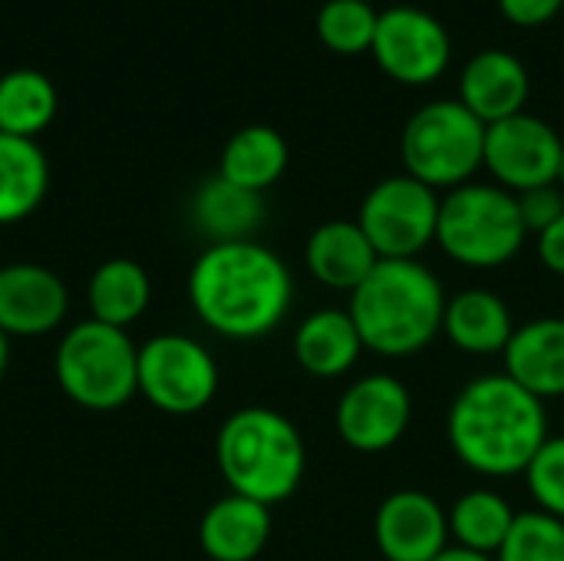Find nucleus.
<instances>
[{
  "label": "nucleus",
  "instance_id": "obj_1",
  "mask_svg": "<svg viewBox=\"0 0 564 561\" xmlns=\"http://www.w3.org/2000/svg\"><path fill=\"white\" fill-rule=\"evenodd\" d=\"M188 301L208 331L228 341H258L288 317L294 281L261 241H221L195 258Z\"/></svg>",
  "mask_w": 564,
  "mask_h": 561
},
{
  "label": "nucleus",
  "instance_id": "obj_2",
  "mask_svg": "<svg viewBox=\"0 0 564 561\" xmlns=\"http://www.w3.org/2000/svg\"><path fill=\"white\" fill-rule=\"evenodd\" d=\"M446 436L456 460L479 476L525 473L549 440L545 400L532 397L509 374H486L456 393Z\"/></svg>",
  "mask_w": 564,
  "mask_h": 561
},
{
  "label": "nucleus",
  "instance_id": "obj_3",
  "mask_svg": "<svg viewBox=\"0 0 564 561\" xmlns=\"http://www.w3.org/2000/svg\"><path fill=\"white\" fill-rule=\"evenodd\" d=\"M347 311L360 331L364 350L380 357H413L443 334L446 291L416 258L380 261L350 294Z\"/></svg>",
  "mask_w": 564,
  "mask_h": 561
},
{
  "label": "nucleus",
  "instance_id": "obj_4",
  "mask_svg": "<svg viewBox=\"0 0 564 561\" xmlns=\"http://www.w3.org/2000/svg\"><path fill=\"white\" fill-rule=\"evenodd\" d=\"M215 460L231 493L268 509L297 493L307 466L297 427L271 407L235 410L218 430Z\"/></svg>",
  "mask_w": 564,
  "mask_h": 561
},
{
  "label": "nucleus",
  "instance_id": "obj_5",
  "mask_svg": "<svg viewBox=\"0 0 564 561\" xmlns=\"http://www.w3.org/2000/svg\"><path fill=\"white\" fill-rule=\"evenodd\" d=\"M53 370L66 400L93 413L119 410L139 393V347L129 331L93 317L63 334Z\"/></svg>",
  "mask_w": 564,
  "mask_h": 561
},
{
  "label": "nucleus",
  "instance_id": "obj_6",
  "mask_svg": "<svg viewBox=\"0 0 564 561\" xmlns=\"http://www.w3.org/2000/svg\"><path fill=\"white\" fill-rule=\"evenodd\" d=\"M529 238L519 195L502 185L466 182L440 198L436 245L466 268H502Z\"/></svg>",
  "mask_w": 564,
  "mask_h": 561
},
{
  "label": "nucleus",
  "instance_id": "obj_7",
  "mask_svg": "<svg viewBox=\"0 0 564 561\" xmlns=\"http://www.w3.org/2000/svg\"><path fill=\"white\" fill-rule=\"evenodd\" d=\"M406 175L430 188H459L486 162V122H479L459 99H436L420 106L400 139Z\"/></svg>",
  "mask_w": 564,
  "mask_h": 561
},
{
  "label": "nucleus",
  "instance_id": "obj_8",
  "mask_svg": "<svg viewBox=\"0 0 564 561\" xmlns=\"http://www.w3.org/2000/svg\"><path fill=\"white\" fill-rule=\"evenodd\" d=\"M139 393L169 417L202 413L218 393V364L185 334H155L139 344Z\"/></svg>",
  "mask_w": 564,
  "mask_h": 561
},
{
  "label": "nucleus",
  "instance_id": "obj_9",
  "mask_svg": "<svg viewBox=\"0 0 564 561\" xmlns=\"http://www.w3.org/2000/svg\"><path fill=\"white\" fill-rule=\"evenodd\" d=\"M357 225L380 261H410L436 241L440 195L413 175H390L367 192Z\"/></svg>",
  "mask_w": 564,
  "mask_h": 561
},
{
  "label": "nucleus",
  "instance_id": "obj_10",
  "mask_svg": "<svg viewBox=\"0 0 564 561\" xmlns=\"http://www.w3.org/2000/svg\"><path fill=\"white\" fill-rule=\"evenodd\" d=\"M377 66L403 86L436 83L453 60V43L440 17L420 7H387L370 46Z\"/></svg>",
  "mask_w": 564,
  "mask_h": 561
},
{
  "label": "nucleus",
  "instance_id": "obj_11",
  "mask_svg": "<svg viewBox=\"0 0 564 561\" xmlns=\"http://www.w3.org/2000/svg\"><path fill=\"white\" fill-rule=\"evenodd\" d=\"M562 136L539 116L519 112L502 122L486 126V169L496 185L512 195L555 185L562 165Z\"/></svg>",
  "mask_w": 564,
  "mask_h": 561
},
{
  "label": "nucleus",
  "instance_id": "obj_12",
  "mask_svg": "<svg viewBox=\"0 0 564 561\" xmlns=\"http://www.w3.org/2000/svg\"><path fill=\"white\" fill-rule=\"evenodd\" d=\"M413 420V397L403 380L370 374L350 384L337 403V433L357 453L393 450Z\"/></svg>",
  "mask_w": 564,
  "mask_h": 561
},
{
  "label": "nucleus",
  "instance_id": "obj_13",
  "mask_svg": "<svg viewBox=\"0 0 564 561\" xmlns=\"http://www.w3.org/2000/svg\"><path fill=\"white\" fill-rule=\"evenodd\" d=\"M373 539L387 561H433L449 549V516L430 493L400 489L380 503Z\"/></svg>",
  "mask_w": 564,
  "mask_h": 561
},
{
  "label": "nucleus",
  "instance_id": "obj_14",
  "mask_svg": "<svg viewBox=\"0 0 564 561\" xmlns=\"http://www.w3.org/2000/svg\"><path fill=\"white\" fill-rule=\"evenodd\" d=\"M69 291L56 271L33 261L0 268V331L7 337H43L66 321Z\"/></svg>",
  "mask_w": 564,
  "mask_h": 561
},
{
  "label": "nucleus",
  "instance_id": "obj_15",
  "mask_svg": "<svg viewBox=\"0 0 564 561\" xmlns=\"http://www.w3.org/2000/svg\"><path fill=\"white\" fill-rule=\"evenodd\" d=\"M529 69L509 50L476 53L459 76V103L486 126L525 112L529 103Z\"/></svg>",
  "mask_w": 564,
  "mask_h": 561
},
{
  "label": "nucleus",
  "instance_id": "obj_16",
  "mask_svg": "<svg viewBox=\"0 0 564 561\" xmlns=\"http://www.w3.org/2000/svg\"><path fill=\"white\" fill-rule=\"evenodd\" d=\"M271 539V509L228 493L198 522V546L212 561H254Z\"/></svg>",
  "mask_w": 564,
  "mask_h": 561
},
{
  "label": "nucleus",
  "instance_id": "obj_17",
  "mask_svg": "<svg viewBox=\"0 0 564 561\" xmlns=\"http://www.w3.org/2000/svg\"><path fill=\"white\" fill-rule=\"evenodd\" d=\"M304 261H307V271L324 288L354 294L380 265V255L373 251L370 238L364 235L357 222L334 218L314 228L304 248Z\"/></svg>",
  "mask_w": 564,
  "mask_h": 561
},
{
  "label": "nucleus",
  "instance_id": "obj_18",
  "mask_svg": "<svg viewBox=\"0 0 564 561\" xmlns=\"http://www.w3.org/2000/svg\"><path fill=\"white\" fill-rule=\"evenodd\" d=\"M502 357L506 374L532 397H564V317H539L516 327Z\"/></svg>",
  "mask_w": 564,
  "mask_h": 561
},
{
  "label": "nucleus",
  "instance_id": "obj_19",
  "mask_svg": "<svg viewBox=\"0 0 564 561\" xmlns=\"http://www.w3.org/2000/svg\"><path fill=\"white\" fill-rule=\"evenodd\" d=\"M443 334L463 354L489 357V354H506L516 334V321H512L509 304L496 291L466 288L456 298H446Z\"/></svg>",
  "mask_w": 564,
  "mask_h": 561
},
{
  "label": "nucleus",
  "instance_id": "obj_20",
  "mask_svg": "<svg viewBox=\"0 0 564 561\" xmlns=\"http://www.w3.org/2000/svg\"><path fill=\"white\" fill-rule=\"evenodd\" d=\"M364 354L360 331L350 317V311L324 308L301 321L294 334V357L301 370H307L317 380H334L354 370V364Z\"/></svg>",
  "mask_w": 564,
  "mask_h": 561
},
{
  "label": "nucleus",
  "instance_id": "obj_21",
  "mask_svg": "<svg viewBox=\"0 0 564 561\" xmlns=\"http://www.w3.org/2000/svg\"><path fill=\"white\" fill-rule=\"evenodd\" d=\"M192 222L212 245L251 241L264 222V198L221 175H212L192 195Z\"/></svg>",
  "mask_w": 564,
  "mask_h": 561
},
{
  "label": "nucleus",
  "instance_id": "obj_22",
  "mask_svg": "<svg viewBox=\"0 0 564 561\" xmlns=\"http://www.w3.org/2000/svg\"><path fill=\"white\" fill-rule=\"evenodd\" d=\"M149 301H152L149 271L132 258H109L89 274L86 304L93 321L129 331L149 311Z\"/></svg>",
  "mask_w": 564,
  "mask_h": 561
},
{
  "label": "nucleus",
  "instance_id": "obj_23",
  "mask_svg": "<svg viewBox=\"0 0 564 561\" xmlns=\"http://www.w3.org/2000/svg\"><path fill=\"white\" fill-rule=\"evenodd\" d=\"M50 192V162L36 139L0 132V225L30 218Z\"/></svg>",
  "mask_w": 564,
  "mask_h": 561
},
{
  "label": "nucleus",
  "instance_id": "obj_24",
  "mask_svg": "<svg viewBox=\"0 0 564 561\" xmlns=\"http://www.w3.org/2000/svg\"><path fill=\"white\" fill-rule=\"evenodd\" d=\"M288 169V142L278 129L271 126H245L238 129L225 149H221V162H218V175L248 188V192H264L271 188Z\"/></svg>",
  "mask_w": 564,
  "mask_h": 561
},
{
  "label": "nucleus",
  "instance_id": "obj_25",
  "mask_svg": "<svg viewBox=\"0 0 564 561\" xmlns=\"http://www.w3.org/2000/svg\"><path fill=\"white\" fill-rule=\"evenodd\" d=\"M56 86L46 73L20 66L0 76V132L36 139L56 116Z\"/></svg>",
  "mask_w": 564,
  "mask_h": 561
},
{
  "label": "nucleus",
  "instance_id": "obj_26",
  "mask_svg": "<svg viewBox=\"0 0 564 561\" xmlns=\"http://www.w3.org/2000/svg\"><path fill=\"white\" fill-rule=\"evenodd\" d=\"M446 516H449V539H456L459 549L486 555V559H496V552L502 549L516 522L512 506L492 489L463 493Z\"/></svg>",
  "mask_w": 564,
  "mask_h": 561
},
{
  "label": "nucleus",
  "instance_id": "obj_27",
  "mask_svg": "<svg viewBox=\"0 0 564 561\" xmlns=\"http://www.w3.org/2000/svg\"><path fill=\"white\" fill-rule=\"evenodd\" d=\"M380 13L367 0H327L317 10V40L340 56H364L373 46Z\"/></svg>",
  "mask_w": 564,
  "mask_h": 561
},
{
  "label": "nucleus",
  "instance_id": "obj_28",
  "mask_svg": "<svg viewBox=\"0 0 564 561\" xmlns=\"http://www.w3.org/2000/svg\"><path fill=\"white\" fill-rule=\"evenodd\" d=\"M492 561H564V522L542 509L519 513Z\"/></svg>",
  "mask_w": 564,
  "mask_h": 561
},
{
  "label": "nucleus",
  "instance_id": "obj_29",
  "mask_svg": "<svg viewBox=\"0 0 564 561\" xmlns=\"http://www.w3.org/2000/svg\"><path fill=\"white\" fill-rule=\"evenodd\" d=\"M525 483L542 513L564 522V436H549L525 470Z\"/></svg>",
  "mask_w": 564,
  "mask_h": 561
},
{
  "label": "nucleus",
  "instance_id": "obj_30",
  "mask_svg": "<svg viewBox=\"0 0 564 561\" xmlns=\"http://www.w3.org/2000/svg\"><path fill=\"white\" fill-rule=\"evenodd\" d=\"M519 212H522V222L529 231L542 235L549 225H555L564 215V192L562 185H542V188H532V192H522L519 195Z\"/></svg>",
  "mask_w": 564,
  "mask_h": 561
},
{
  "label": "nucleus",
  "instance_id": "obj_31",
  "mask_svg": "<svg viewBox=\"0 0 564 561\" xmlns=\"http://www.w3.org/2000/svg\"><path fill=\"white\" fill-rule=\"evenodd\" d=\"M564 0H499L502 17L512 26H545L562 13Z\"/></svg>",
  "mask_w": 564,
  "mask_h": 561
},
{
  "label": "nucleus",
  "instance_id": "obj_32",
  "mask_svg": "<svg viewBox=\"0 0 564 561\" xmlns=\"http://www.w3.org/2000/svg\"><path fill=\"white\" fill-rule=\"evenodd\" d=\"M539 258L552 274L564 278V215L539 235Z\"/></svg>",
  "mask_w": 564,
  "mask_h": 561
},
{
  "label": "nucleus",
  "instance_id": "obj_33",
  "mask_svg": "<svg viewBox=\"0 0 564 561\" xmlns=\"http://www.w3.org/2000/svg\"><path fill=\"white\" fill-rule=\"evenodd\" d=\"M433 561H492V559L476 555V552H466V549H459V546H449L440 559H433Z\"/></svg>",
  "mask_w": 564,
  "mask_h": 561
},
{
  "label": "nucleus",
  "instance_id": "obj_34",
  "mask_svg": "<svg viewBox=\"0 0 564 561\" xmlns=\"http://www.w3.org/2000/svg\"><path fill=\"white\" fill-rule=\"evenodd\" d=\"M7 364H10V337L0 331V380H3V374H7Z\"/></svg>",
  "mask_w": 564,
  "mask_h": 561
},
{
  "label": "nucleus",
  "instance_id": "obj_35",
  "mask_svg": "<svg viewBox=\"0 0 564 561\" xmlns=\"http://www.w3.org/2000/svg\"><path fill=\"white\" fill-rule=\"evenodd\" d=\"M558 185H562V192H564V152H562V165H558Z\"/></svg>",
  "mask_w": 564,
  "mask_h": 561
}]
</instances>
